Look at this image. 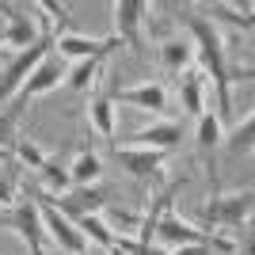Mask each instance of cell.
<instances>
[{
  "mask_svg": "<svg viewBox=\"0 0 255 255\" xmlns=\"http://www.w3.org/2000/svg\"><path fill=\"white\" fill-rule=\"evenodd\" d=\"M233 255H252V236H244V248H236Z\"/></svg>",
  "mask_w": 255,
  "mask_h": 255,
  "instance_id": "29",
  "label": "cell"
},
{
  "mask_svg": "<svg viewBox=\"0 0 255 255\" xmlns=\"http://www.w3.org/2000/svg\"><path fill=\"white\" fill-rule=\"evenodd\" d=\"M88 115H92V126H96L103 137H115V99L96 96L92 107H88Z\"/></svg>",
  "mask_w": 255,
  "mask_h": 255,
  "instance_id": "18",
  "label": "cell"
},
{
  "mask_svg": "<svg viewBox=\"0 0 255 255\" xmlns=\"http://www.w3.org/2000/svg\"><path fill=\"white\" fill-rule=\"evenodd\" d=\"M198 145L202 149H217L221 145V122H217V115H198Z\"/></svg>",
  "mask_w": 255,
  "mask_h": 255,
  "instance_id": "24",
  "label": "cell"
},
{
  "mask_svg": "<svg viewBox=\"0 0 255 255\" xmlns=\"http://www.w3.org/2000/svg\"><path fill=\"white\" fill-rule=\"evenodd\" d=\"M38 175L46 179V187H50L53 194H65L69 187H73V179H69V168H65L57 156H46V160H42V168H38Z\"/></svg>",
  "mask_w": 255,
  "mask_h": 255,
  "instance_id": "19",
  "label": "cell"
},
{
  "mask_svg": "<svg viewBox=\"0 0 255 255\" xmlns=\"http://www.w3.org/2000/svg\"><path fill=\"white\" fill-rule=\"evenodd\" d=\"M252 129H255V115H244V122H240V126L225 137V149L236 152V156H240V152H248V149H252Z\"/></svg>",
  "mask_w": 255,
  "mask_h": 255,
  "instance_id": "22",
  "label": "cell"
},
{
  "mask_svg": "<svg viewBox=\"0 0 255 255\" xmlns=\"http://www.w3.org/2000/svg\"><path fill=\"white\" fill-rule=\"evenodd\" d=\"M96 73H99V61H96V57H88V61H76L73 69H65V84L73 88V92H84V88L96 80Z\"/></svg>",
  "mask_w": 255,
  "mask_h": 255,
  "instance_id": "20",
  "label": "cell"
},
{
  "mask_svg": "<svg viewBox=\"0 0 255 255\" xmlns=\"http://www.w3.org/2000/svg\"><path fill=\"white\" fill-rule=\"evenodd\" d=\"M118 46V38L111 34V38H84V34H73L65 31L57 42H53V53L57 57H76V61H88V57H96V61H103L107 53Z\"/></svg>",
  "mask_w": 255,
  "mask_h": 255,
  "instance_id": "9",
  "label": "cell"
},
{
  "mask_svg": "<svg viewBox=\"0 0 255 255\" xmlns=\"http://www.w3.org/2000/svg\"><path fill=\"white\" fill-rule=\"evenodd\" d=\"M46 202L61 213V217H69V221L76 225L80 217L103 210L107 206V191L103 187H76V191H65V194H46Z\"/></svg>",
  "mask_w": 255,
  "mask_h": 255,
  "instance_id": "7",
  "label": "cell"
},
{
  "mask_svg": "<svg viewBox=\"0 0 255 255\" xmlns=\"http://www.w3.org/2000/svg\"><path fill=\"white\" fill-rule=\"evenodd\" d=\"M168 152H152V149H137V145H115V160L133 175V179H152L160 171Z\"/></svg>",
  "mask_w": 255,
  "mask_h": 255,
  "instance_id": "10",
  "label": "cell"
},
{
  "mask_svg": "<svg viewBox=\"0 0 255 255\" xmlns=\"http://www.w3.org/2000/svg\"><path fill=\"white\" fill-rule=\"evenodd\" d=\"M191 61H194L191 42H183V38H168V42L160 46V65H164V69H171V73L187 69Z\"/></svg>",
  "mask_w": 255,
  "mask_h": 255,
  "instance_id": "16",
  "label": "cell"
},
{
  "mask_svg": "<svg viewBox=\"0 0 255 255\" xmlns=\"http://www.w3.org/2000/svg\"><path fill=\"white\" fill-rule=\"evenodd\" d=\"M252 206H255V194L252 187H244V191H233V194H213L202 206V217L217 229H236V225H248Z\"/></svg>",
  "mask_w": 255,
  "mask_h": 255,
  "instance_id": "5",
  "label": "cell"
},
{
  "mask_svg": "<svg viewBox=\"0 0 255 255\" xmlns=\"http://www.w3.org/2000/svg\"><path fill=\"white\" fill-rule=\"evenodd\" d=\"M217 248L213 244H194V248H175V252H168V255H213Z\"/></svg>",
  "mask_w": 255,
  "mask_h": 255,
  "instance_id": "28",
  "label": "cell"
},
{
  "mask_svg": "<svg viewBox=\"0 0 255 255\" xmlns=\"http://www.w3.org/2000/svg\"><path fill=\"white\" fill-rule=\"evenodd\" d=\"M0 34H4V46H19V50H27V46L38 42V31H34L31 15H23V11H11V15H8V27H4Z\"/></svg>",
  "mask_w": 255,
  "mask_h": 255,
  "instance_id": "13",
  "label": "cell"
},
{
  "mask_svg": "<svg viewBox=\"0 0 255 255\" xmlns=\"http://www.w3.org/2000/svg\"><path fill=\"white\" fill-rule=\"evenodd\" d=\"M129 141H133L137 149L171 152V149H179V141H183V126H179V122H152V126L137 129V133H133Z\"/></svg>",
  "mask_w": 255,
  "mask_h": 255,
  "instance_id": "11",
  "label": "cell"
},
{
  "mask_svg": "<svg viewBox=\"0 0 255 255\" xmlns=\"http://www.w3.org/2000/svg\"><path fill=\"white\" fill-rule=\"evenodd\" d=\"M183 27L191 31L194 46H198V57H202V69L210 73L213 80V92H217V122L221 118H233V92H229V61H225V42L221 34H217V27H213V19H206V15H179Z\"/></svg>",
  "mask_w": 255,
  "mask_h": 255,
  "instance_id": "1",
  "label": "cell"
},
{
  "mask_svg": "<svg viewBox=\"0 0 255 255\" xmlns=\"http://www.w3.org/2000/svg\"><path fill=\"white\" fill-rule=\"evenodd\" d=\"M15 202V187H11L8 175H0V206H11Z\"/></svg>",
  "mask_w": 255,
  "mask_h": 255,
  "instance_id": "27",
  "label": "cell"
},
{
  "mask_svg": "<svg viewBox=\"0 0 255 255\" xmlns=\"http://www.w3.org/2000/svg\"><path fill=\"white\" fill-rule=\"evenodd\" d=\"M145 11H149L145 0H115V4H111V15H115V38L122 46H129L137 57H141V19H145Z\"/></svg>",
  "mask_w": 255,
  "mask_h": 255,
  "instance_id": "8",
  "label": "cell"
},
{
  "mask_svg": "<svg viewBox=\"0 0 255 255\" xmlns=\"http://www.w3.org/2000/svg\"><path fill=\"white\" fill-rule=\"evenodd\" d=\"M53 50V31L46 27L42 34H38V42L27 46V50H19L15 57H11L8 65H4V76H0V103H8V99H15V92L23 88V80L34 73V65L42 61L46 53Z\"/></svg>",
  "mask_w": 255,
  "mask_h": 255,
  "instance_id": "3",
  "label": "cell"
},
{
  "mask_svg": "<svg viewBox=\"0 0 255 255\" xmlns=\"http://www.w3.org/2000/svg\"><path fill=\"white\" fill-rule=\"evenodd\" d=\"M0 229H11L19 236L31 255H46V229H42V213L34 206L31 194H23L19 202H11L8 213H0Z\"/></svg>",
  "mask_w": 255,
  "mask_h": 255,
  "instance_id": "2",
  "label": "cell"
},
{
  "mask_svg": "<svg viewBox=\"0 0 255 255\" xmlns=\"http://www.w3.org/2000/svg\"><path fill=\"white\" fill-rule=\"evenodd\" d=\"M19 118H23V107L11 99L8 111L0 115V149H11V145H15V126H19Z\"/></svg>",
  "mask_w": 255,
  "mask_h": 255,
  "instance_id": "23",
  "label": "cell"
},
{
  "mask_svg": "<svg viewBox=\"0 0 255 255\" xmlns=\"http://www.w3.org/2000/svg\"><path fill=\"white\" fill-rule=\"evenodd\" d=\"M61 80H65V57H57V53L50 50L42 61L34 65V73L23 80V88L15 92V103L27 107L31 99H38V96H46V92H53Z\"/></svg>",
  "mask_w": 255,
  "mask_h": 255,
  "instance_id": "6",
  "label": "cell"
},
{
  "mask_svg": "<svg viewBox=\"0 0 255 255\" xmlns=\"http://www.w3.org/2000/svg\"><path fill=\"white\" fill-rule=\"evenodd\" d=\"M76 229H80V236H84V240H96L103 252L115 244V229H111L107 221H99V213H88V217H80V221H76Z\"/></svg>",
  "mask_w": 255,
  "mask_h": 255,
  "instance_id": "17",
  "label": "cell"
},
{
  "mask_svg": "<svg viewBox=\"0 0 255 255\" xmlns=\"http://www.w3.org/2000/svg\"><path fill=\"white\" fill-rule=\"evenodd\" d=\"M38 8L50 11V19H57V27H65V23H69V11H65V4H53V0H38Z\"/></svg>",
  "mask_w": 255,
  "mask_h": 255,
  "instance_id": "26",
  "label": "cell"
},
{
  "mask_svg": "<svg viewBox=\"0 0 255 255\" xmlns=\"http://www.w3.org/2000/svg\"><path fill=\"white\" fill-rule=\"evenodd\" d=\"M206 15H221L225 23H233V27H240V31H252V11H240V8H233V4H206Z\"/></svg>",
  "mask_w": 255,
  "mask_h": 255,
  "instance_id": "21",
  "label": "cell"
},
{
  "mask_svg": "<svg viewBox=\"0 0 255 255\" xmlns=\"http://www.w3.org/2000/svg\"><path fill=\"white\" fill-rule=\"evenodd\" d=\"M0 46H4V34H0Z\"/></svg>",
  "mask_w": 255,
  "mask_h": 255,
  "instance_id": "30",
  "label": "cell"
},
{
  "mask_svg": "<svg viewBox=\"0 0 255 255\" xmlns=\"http://www.w3.org/2000/svg\"><path fill=\"white\" fill-rule=\"evenodd\" d=\"M202 80L206 76L198 69H187L179 80V99H183V111L187 115H202Z\"/></svg>",
  "mask_w": 255,
  "mask_h": 255,
  "instance_id": "15",
  "label": "cell"
},
{
  "mask_svg": "<svg viewBox=\"0 0 255 255\" xmlns=\"http://www.w3.org/2000/svg\"><path fill=\"white\" fill-rule=\"evenodd\" d=\"M99 171H103V168H99V156L92 149H80L76 160L69 164V179H73L76 187H92V183L99 179Z\"/></svg>",
  "mask_w": 255,
  "mask_h": 255,
  "instance_id": "14",
  "label": "cell"
},
{
  "mask_svg": "<svg viewBox=\"0 0 255 255\" xmlns=\"http://www.w3.org/2000/svg\"><path fill=\"white\" fill-rule=\"evenodd\" d=\"M11 152L27 164V168H42V160H46V152L34 145V141H27V137H15V145H11Z\"/></svg>",
  "mask_w": 255,
  "mask_h": 255,
  "instance_id": "25",
  "label": "cell"
},
{
  "mask_svg": "<svg viewBox=\"0 0 255 255\" xmlns=\"http://www.w3.org/2000/svg\"><path fill=\"white\" fill-rule=\"evenodd\" d=\"M27 194L34 198V206H38V213H42V229H46V236H50L53 244L61 248V252H69V255H84L88 240L80 236V229H76L69 217H61V213L46 202V191H27Z\"/></svg>",
  "mask_w": 255,
  "mask_h": 255,
  "instance_id": "4",
  "label": "cell"
},
{
  "mask_svg": "<svg viewBox=\"0 0 255 255\" xmlns=\"http://www.w3.org/2000/svg\"><path fill=\"white\" fill-rule=\"evenodd\" d=\"M115 99H118V103H126V107H137V111H152V115H160L164 103H168V96H164V88H160V84L122 88V92H115Z\"/></svg>",
  "mask_w": 255,
  "mask_h": 255,
  "instance_id": "12",
  "label": "cell"
}]
</instances>
